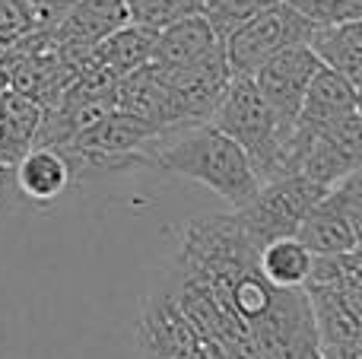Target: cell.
Segmentation results:
<instances>
[{
    "mask_svg": "<svg viewBox=\"0 0 362 359\" xmlns=\"http://www.w3.org/2000/svg\"><path fill=\"white\" fill-rule=\"evenodd\" d=\"M146 156H150V165L175 172L187 182H197L200 188L213 191L232 210L245 207L261 184L242 146L210 121L169 127L150 146Z\"/></svg>",
    "mask_w": 362,
    "mask_h": 359,
    "instance_id": "cell-1",
    "label": "cell"
},
{
    "mask_svg": "<svg viewBox=\"0 0 362 359\" xmlns=\"http://www.w3.org/2000/svg\"><path fill=\"white\" fill-rule=\"evenodd\" d=\"M210 124L242 146L261 184L286 175L283 156H286L289 131L276 121V114L270 112V105L257 93L255 80L248 73H232V80L226 83L223 95H219L216 108L210 114Z\"/></svg>",
    "mask_w": 362,
    "mask_h": 359,
    "instance_id": "cell-2",
    "label": "cell"
},
{
    "mask_svg": "<svg viewBox=\"0 0 362 359\" xmlns=\"http://www.w3.org/2000/svg\"><path fill=\"white\" fill-rule=\"evenodd\" d=\"M327 188L308 182L305 175L293 172V175H280L270 182L257 184L255 197L245 207L232 210L235 223L255 248H261L270 239H283V235H296L302 216L318 204V197Z\"/></svg>",
    "mask_w": 362,
    "mask_h": 359,
    "instance_id": "cell-3",
    "label": "cell"
},
{
    "mask_svg": "<svg viewBox=\"0 0 362 359\" xmlns=\"http://www.w3.org/2000/svg\"><path fill=\"white\" fill-rule=\"evenodd\" d=\"M308 23L302 13H296L289 4L274 0V4L261 6L255 16H248L238 29H232L223 38V54L232 73H255L267 57H274L276 51L289 48L296 42H305Z\"/></svg>",
    "mask_w": 362,
    "mask_h": 359,
    "instance_id": "cell-4",
    "label": "cell"
},
{
    "mask_svg": "<svg viewBox=\"0 0 362 359\" xmlns=\"http://www.w3.org/2000/svg\"><path fill=\"white\" fill-rule=\"evenodd\" d=\"M359 229H362V175L356 169L318 197V204L302 216L296 239L312 254L356 252Z\"/></svg>",
    "mask_w": 362,
    "mask_h": 359,
    "instance_id": "cell-5",
    "label": "cell"
},
{
    "mask_svg": "<svg viewBox=\"0 0 362 359\" xmlns=\"http://www.w3.org/2000/svg\"><path fill=\"white\" fill-rule=\"evenodd\" d=\"M318 70H321V61L312 54V48L305 42H296L289 48L276 51L274 57H267L251 73L257 93L264 95V102L270 105V112L276 114V121L286 131H293V121L302 108L305 89Z\"/></svg>",
    "mask_w": 362,
    "mask_h": 359,
    "instance_id": "cell-6",
    "label": "cell"
},
{
    "mask_svg": "<svg viewBox=\"0 0 362 359\" xmlns=\"http://www.w3.org/2000/svg\"><path fill=\"white\" fill-rule=\"evenodd\" d=\"M318 350L362 347V283H305Z\"/></svg>",
    "mask_w": 362,
    "mask_h": 359,
    "instance_id": "cell-7",
    "label": "cell"
},
{
    "mask_svg": "<svg viewBox=\"0 0 362 359\" xmlns=\"http://www.w3.org/2000/svg\"><path fill=\"white\" fill-rule=\"evenodd\" d=\"M124 23H127V10L121 0H76L64 13L61 23L45 29V42H48V51L86 54Z\"/></svg>",
    "mask_w": 362,
    "mask_h": 359,
    "instance_id": "cell-8",
    "label": "cell"
},
{
    "mask_svg": "<svg viewBox=\"0 0 362 359\" xmlns=\"http://www.w3.org/2000/svg\"><path fill=\"white\" fill-rule=\"evenodd\" d=\"M219 51H223V38L213 32V25L200 13H191V16L156 32L150 61L163 70H187L216 57Z\"/></svg>",
    "mask_w": 362,
    "mask_h": 359,
    "instance_id": "cell-9",
    "label": "cell"
},
{
    "mask_svg": "<svg viewBox=\"0 0 362 359\" xmlns=\"http://www.w3.org/2000/svg\"><path fill=\"white\" fill-rule=\"evenodd\" d=\"M305 45L321 61V67L340 73L353 86L362 83V19L312 25L305 35Z\"/></svg>",
    "mask_w": 362,
    "mask_h": 359,
    "instance_id": "cell-10",
    "label": "cell"
},
{
    "mask_svg": "<svg viewBox=\"0 0 362 359\" xmlns=\"http://www.w3.org/2000/svg\"><path fill=\"white\" fill-rule=\"evenodd\" d=\"M13 182L29 201L51 204L70 188L74 169L67 156L57 146H32L16 165H13Z\"/></svg>",
    "mask_w": 362,
    "mask_h": 359,
    "instance_id": "cell-11",
    "label": "cell"
},
{
    "mask_svg": "<svg viewBox=\"0 0 362 359\" xmlns=\"http://www.w3.org/2000/svg\"><path fill=\"white\" fill-rule=\"evenodd\" d=\"M153 45H156V32L144 29V25L124 23L121 29H115L112 35H105L93 51H89V64L108 70L112 76H124L131 70L150 64Z\"/></svg>",
    "mask_w": 362,
    "mask_h": 359,
    "instance_id": "cell-12",
    "label": "cell"
},
{
    "mask_svg": "<svg viewBox=\"0 0 362 359\" xmlns=\"http://www.w3.org/2000/svg\"><path fill=\"white\" fill-rule=\"evenodd\" d=\"M350 112H359V86H353L350 80H344V76L334 73V70L321 67L318 73L312 76V83H308L296 121L327 124V121H337Z\"/></svg>",
    "mask_w": 362,
    "mask_h": 359,
    "instance_id": "cell-13",
    "label": "cell"
},
{
    "mask_svg": "<svg viewBox=\"0 0 362 359\" xmlns=\"http://www.w3.org/2000/svg\"><path fill=\"white\" fill-rule=\"evenodd\" d=\"M38 121H42V108L32 99L13 89L0 93V163L6 169H13L35 146Z\"/></svg>",
    "mask_w": 362,
    "mask_h": 359,
    "instance_id": "cell-14",
    "label": "cell"
},
{
    "mask_svg": "<svg viewBox=\"0 0 362 359\" xmlns=\"http://www.w3.org/2000/svg\"><path fill=\"white\" fill-rule=\"evenodd\" d=\"M257 273L270 286L299 290V286H305L308 273H312V252L296 235L270 239L257 248Z\"/></svg>",
    "mask_w": 362,
    "mask_h": 359,
    "instance_id": "cell-15",
    "label": "cell"
},
{
    "mask_svg": "<svg viewBox=\"0 0 362 359\" xmlns=\"http://www.w3.org/2000/svg\"><path fill=\"white\" fill-rule=\"evenodd\" d=\"M127 10V23L144 25V29H165L178 19L200 10V0H121Z\"/></svg>",
    "mask_w": 362,
    "mask_h": 359,
    "instance_id": "cell-16",
    "label": "cell"
},
{
    "mask_svg": "<svg viewBox=\"0 0 362 359\" xmlns=\"http://www.w3.org/2000/svg\"><path fill=\"white\" fill-rule=\"evenodd\" d=\"M35 29L38 25L29 0H0V54L13 51Z\"/></svg>",
    "mask_w": 362,
    "mask_h": 359,
    "instance_id": "cell-17",
    "label": "cell"
},
{
    "mask_svg": "<svg viewBox=\"0 0 362 359\" xmlns=\"http://www.w3.org/2000/svg\"><path fill=\"white\" fill-rule=\"evenodd\" d=\"M289 6H293L296 13H302L312 25L362 19V0H293Z\"/></svg>",
    "mask_w": 362,
    "mask_h": 359,
    "instance_id": "cell-18",
    "label": "cell"
},
{
    "mask_svg": "<svg viewBox=\"0 0 362 359\" xmlns=\"http://www.w3.org/2000/svg\"><path fill=\"white\" fill-rule=\"evenodd\" d=\"M32 13H35V25L38 29H51L64 19V13L76 4V0H29Z\"/></svg>",
    "mask_w": 362,
    "mask_h": 359,
    "instance_id": "cell-19",
    "label": "cell"
},
{
    "mask_svg": "<svg viewBox=\"0 0 362 359\" xmlns=\"http://www.w3.org/2000/svg\"><path fill=\"white\" fill-rule=\"evenodd\" d=\"M6 172H10V169H6V165H4V163H0V204H4V188H6Z\"/></svg>",
    "mask_w": 362,
    "mask_h": 359,
    "instance_id": "cell-20",
    "label": "cell"
},
{
    "mask_svg": "<svg viewBox=\"0 0 362 359\" xmlns=\"http://www.w3.org/2000/svg\"><path fill=\"white\" fill-rule=\"evenodd\" d=\"M283 4H293V0H283Z\"/></svg>",
    "mask_w": 362,
    "mask_h": 359,
    "instance_id": "cell-21",
    "label": "cell"
}]
</instances>
